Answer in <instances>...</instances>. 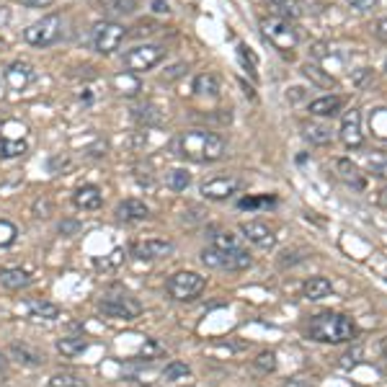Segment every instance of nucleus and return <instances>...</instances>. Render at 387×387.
<instances>
[{"label": "nucleus", "instance_id": "f257e3e1", "mask_svg": "<svg viewBox=\"0 0 387 387\" xmlns=\"http://www.w3.org/2000/svg\"><path fill=\"white\" fill-rule=\"evenodd\" d=\"M228 150V145L219 135L207 132V129H189L178 137L176 152L191 163H217Z\"/></svg>", "mask_w": 387, "mask_h": 387}, {"label": "nucleus", "instance_id": "f03ea898", "mask_svg": "<svg viewBox=\"0 0 387 387\" xmlns=\"http://www.w3.org/2000/svg\"><path fill=\"white\" fill-rule=\"evenodd\" d=\"M307 336L318 344H349L356 336V323L349 315H341V312H318L310 318Z\"/></svg>", "mask_w": 387, "mask_h": 387}, {"label": "nucleus", "instance_id": "7ed1b4c3", "mask_svg": "<svg viewBox=\"0 0 387 387\" xmlns=\"http://www.w3.org/2000/svg\"><path fill=\"white\" fill-rule=\"evenodd\" d=\"M202 263L207 269L217 271H245L251 269V253L240 248V251H219V248H204L202 251Z\"/></svg>", "mask_w": 387, "mask_h": 387}, {"label": "nucleus", "instance_id": "20e7f679", "mask_svg": "<svg viewBox=\"0 0 387 387\" xmlns=\"http://www.w3.org/2000/svg\"><path fill=\"white\" fill-rule=\"evenodd\" d=\"M166 289L176 302H191L207 289V277L196 271H178L166 282Z\"/></svg>", "mask_w": 387, "mask_h": 387}, {"label": "nucleus", "instance_id": "39448f33", "mask_svg": "<svg viewBox=\"0 0 387 387\" xmlns=\"http://www.w3.org/2000/svg\"><path fill=\"white\" fill-rule=\"evenodd\" d=\"M62 36V16L59 13H50V16L39 18L36 24H31L24 31V39L36 50H44V47H52Z\"/></svg>", "mask_w": 387, "mask_h": 387}, {"label": "nucleus", "instance_id": "423d86ee", "mask_svg": "<svg viewBox=\"0 0 387 387\" xmlns=\"http://www.w3.org/2000/svg\"><path fill=\"white\" fill-rule=\"evenodd\" d=\"M261 31L279 52H289L300 44V34H297L295 24H292V21H284V18H277V16L263 18Z\"/></svg>", "mask_w": 387, "mask_h": 387}, {"label": "nucleus", "instance_id": "0eeeda50", "mask_svg": "<svg viewBox=\"0 0 387 387\" xmlns=\"http://www.w3.org/2000/svg\"><path fill=\"white\" fill-rule=\"evenodd\" d=\"M163 59H166V47H160V44H137L124 54V68L129 73L140 75V73H147L155 65H160Z\"/></svg>", "mask_w": 387, "mask_h": 387}, {"label": "nucleus", "instance_id": "6e6552de", "mask_svg": "<svg viewBox=\"0 0 387 387\" xmlns=\"http://www.w3.org/2000/svg\"><path fill=\"white\" fill-rule=\"evenodd\" d=\"M126 39V29L117 21H98L93 26V50L101 54H114Z\"/></svg>", "mask_w": 387, "mask_h": 387}, {"label": "nucleus", "instance_id": "1a4fd4ad", "mask_svg": "<svg viewBox=\"0 0 387 387\" xmlns=\"http://www.w3.org/2000/svg\"><path fill=\"white\" fill-rule=\"evenodd\" d=\"M103 315H109V318H117V320H135L143 315V305L137 302L135 297L129 295H109L103 297L101 302H98Z\"/></svg>", "mask_w": 387, "mask_h": 387}, {"label": "nucleus", "instance_id": "9d476101", "mask_svg": "<svg viewBox=\"0 0 387 387\" xmlns=\"http://www.w3.org/2000/svg\"><path fill=\"white\" fill-rule=\"evenodd\" d=\"M243 189V181L238 176H214L210 181H204L202 184V196L204 199H210V202H225L230 199L233 194H238Z\"/></svg>", "mask_w": 387, "mask_h": 387}, {"label": "nucleus", "instance_id": "9b49d317", "mask_svg": "<svg viewBox=\"0 0 387 387\" xmlns=\"http://www.w3.org/2000/svg\"><path fill=\"white\" fill-rule=\"evenodd\" d=\"M338 137L349 150H359L364 145V132H362V111L349 109L341 117V126H338Z\"/></svg>", "mask_w": 387, "mask_h": 387}, {"label": "nucleus", "instance_id": "f8f14e48", "mask_svg": "<svg viewBox=\"0 0 387 387\" xmlns=\"http://www.w3.org/2000/svg\"><path fill=\"white\" fill-rule=\"evenodd\" d=\"M176 251V245L166 240V238H147V240H137L132 245V256L140 261H158V258H168Z\"/></svg>", "mask_w": 387, "mask_h": 387}, {"label": "nucleus", "instance_id": "ddd939ff", "mask_svg": "<svg viewBox=\"0 0 387 387\" xmlns=\"http://www.w3.org/2000/svg\"><path fill=\"white\" fill-rule=\"evenodd\" d=\"M240 233L248 243H253L256 248H263V251H269L277 245V235H274V230L269 225H263V222H243L240 225Z\"/></svg>", "mask_w": 387, "mask_h": 387}, {"label": "nucleus", "instance_id": "4468645a", "mask_svg": "<svg viewBox=\"0 0 387 387\" xmlns=\"http://www.w3.org/2000/svg\"><path fill=\"white\" fill-rule=\"evenodd\" d=\"M307 111H310V117L333 119L344 111V98L341 96H320V98L307 103Z\"/></svg>", "mask_w": 387, "mask_h": 387}, {"label": "nucleus", "instance_id": "2eb2a0df", "mask_svg": "<svg viewBox=\"0 0 387 387\" xmlns=\"http://www.w3.org/2000/svg\"><path fill=\"white\" fill-rule=\"evenodd\" d=\"M6 83L13 88V91H26L29 85L34 83V68L29 62H13L6 70Z\"/></svg>", "mask_w": 387, "mask_h": 387}, {"label": "nucleus", "instance_id": "dca6fc26", "mask_svg": "<svg viewBox=\"0 0 387 387\" xmlns=\"http://www.w3.org/2000/svg\"><path fill=\"white\" fill-rule=\"evenodd\" d=\"M73 204H75L78 210H83V212H93V210H98L103 204V194L98 186H80L75 194H73Z\"/></svg>", "mask_w": 387, "mask_h": 387}, {"label": "nucleus", "instance_id": "f3484780", "mask_svg": "<svg viewBox=\"0 0 387 387\" xmlns=\"http://www.w3.org/2000/svg\"><path fill=\"white\" fill-rule=\"evenodd\" d=\"M336 173H338V178H341L344 184L351 186V189H359V191H362L364 186H367V176H364L362 170H359V166L351 163L349 158L336 160Z\"/></svg>", "mask_w": 387, "mask_h": 387}, {"label": "nucleus", "instance_id": "a211bd4d", "mask_svg": "<svg viewBox=\"0 0 387 387\" xmlns=\"http://www.w3.org/2000/svg\"><path fill=\"white\" fill-rule=\"evenodd\" d=\"M117 217L122 222H143V219L150 217V207L140 199H124L117 207Z\"/></svg>", "mask_w": 387, "mask_h": 387}, {"label": "nucleus", "instance_id": "6ab92c4d", "mask_svg": "<svg viewBox=\"0 0 387 387\" xmlns=\"http://www.w3.org/2000/svg\"><path fill=\"white\" fill-rule=\"evenodd\" d=\"M302 295H305V300L318 302V300H326V297L333 295V284H330L328 277H310L302 284Z\"/></svg>", "mask_w": 387, "mask_h": 387}, {"label": "nucleus", "instance_id": "aec40b11", "mask_svg": "<svg viewBox=\"0 0 387 387\" xmlns=\"http://www.w3.org/2000/svg\"><path fill=\"white\" fill-rule=\"evenodd\" d=\"M0 284L10 289V292H18V289H26V286L31 284V274L26 269H18V266L0 269Z\"/></svg>", "mask_w": 387, "mask_h": 387}, {"label": "nucleus", "instance_id": "412c9836", "mask_svg": "<svg viewBox=\"0 0 387 387\" xmlns=\"http://www.w3.org/2000/svg\"><path fill=\"white\" fill-rule=\"evenodd\" d=\"M302 137L310 145H318V147L333 143V132H330V126L323 124V122H310V124H305L302 126Z\"/></svg>", "mask_w": 387, "mask_h": 387}, {"label": "nucleus", "instance_id": "4be33fe9", "mask_svg": "<svg viewBox=\"0 0 387 387\" xmlns=\"http://www.w3.org/2000/svg\"><path fill=\"white\" fill-rule=\"evenodd\" d=\"M114 88H117L122 96H137V93L143 91V80L137 78V73H119V75H114Z\"/></svg>", "mask_w": 387, "mask_h": 387}, {"label": "nucleus", "instance_id": "5701e85b", "mask_svg": "<svg viewBox=\"0 0 387 387\" xmlns=\"http://www.w3.org/2000/svg\"><path fill=\"white\" fill-rule=\"evenodd\" d=\"M88 349V341L83 336H65L57 341V351L65 356V359H75Z\"/></svg>", "mask_w": 387, "mask_h": 387}, {"label": "nucleus", "instance_id": "b1692460", "mask_svg": "<svg viewBox=\"0 0 387 387\" xmlns=\"http://www.w3.org/2000/svg\"><path fill=\"white\" fill-rule=\"evenodd\" d=\"M274 16L284 18V21H295L305 13L302 3L300 0H274Z\"/></svg>", "mask_w": 387, "mask_h": 387}, {"label": "nucleus", "instance_id": "393cba45", "mask_svg": "<svg viewBox=\"0 0 387 387\" xmlns=\"http://www.w3.org/2000/svg\"><path fill=\"white\" fill-rule=\"evenodd\" d=\"M302 73H305V78H310V83L320 85V88H330V85L336 83L333 75H330V70L320 68L318 62H307V65L302 68Z\"/></svg>", "mask_w": 387, "mask_h": 387}, {"label": "nucleus", "instance_id": "a878e982", "mask_svg": "<svg viewBox=\"0 0 387 387\" xmlns=\"http://www.w3.org/2000/svg\"><path fill=\"white\" fill-rule=\"evenodd\" d=\"M194 91L199 93V96H210V98H217L219 96V80L217 75H212V73H202V75L194 78Z\"/></svg>", "mask_w": 387, "mask_h": 387}, {"label": "nucleus", "instance_id": "bb28decb", "mask_svg": "<svg viewBox=\"0 0 387 387\" xmlns=\"http://www.w3.org/2000/svg\"><path fill=\"white\" fill-rule=\"evenodd\" d=\"M10 353H13V359L18 364H26V367H42L44 364V356L34 349H29V346H18L13 344L10 346Z\"/></svg>", "mask_w": 387, "mask_h": 387}, {"label": "nucleus", "instance_id": "cd10ccee", "mask_svg": "<svg viewBox=\"0 0 387 387\" xmlns=\"http://www.w3.org/2000/svg\"><path fill=\"white\" fill-rule=\"evenodd\" d=\"M166 186H168L170 191H186L189 186H191V173L184 168H173L166 173Z\"/></svg>", "mask_w": 387, "mask_h": 387}, {"label": "nucleus", "instance_id": "c85d7f7f", "mask_svg": "<svg viewBox=\"0 0 387 387\" xmlns=\"http://www.w3.org/2000/svg\"><path fill=\"white\" fill-rule=\"evenodd\" d=\"M29 150V145L24 140H8V137H0V160H10L18 158Z\"/></svg>", "mask_w": 387, "mask_h": 387}, {"label": "nucleus", "instance_id": "c756f323", "mask_svg": "<svg viewBox=\"0 0 387 387\" xmlns=\"http://www.w3.org/2000/svg\"><path fill=\"white\" fill-rule=\"evenodd\" d=\"M212 248H219V251H240V248H245L243 240L235 235V233H217V235L212 238Z\"/></svg>", "mask_w": 387, "mask_h": 387}, {"label": "nucleus", "instance_id": "7c9ffc66", "mask_svg": "<svg viewBox=\"0 0 387 387\" xmlns=\"http://www.w3.org/2000/svg\"><path fill=\"white\" fill-rule=\"evenodd\" d=\"M191 374V367L186 362H170L166 370H163V379L166 382H181V379H186Z\"/></svg>", "mask_w": 387, "mask_h": 387}, {"label": "nucleus", "instance_id": "2f4dec72", "mask_svg": "<svg viewBox=\"0 0 387 387\" xmlns=\"http://www.w3.org/2000/svg\"><path fill=\"white\" fill-rule=\"evenodd\" d=\"M29 310H31V318H36V320H57L59 318V307L54 302H34Z\"/></svg>", "mask_w": 387, "mask_h": 387}, {"label": "nucleus", "instance_id": "473e14b6", "mask_svg": "<svg viewBox=\"0 0 387 387\" xmlns=\"http://www.w3.org/2000/svg\"><path fill=\"white\" fill-rule=\"evenodd\" d=\"M18 238V228L10 222V219H0V248H8V245L16 243Z\"/></svg>", "mask_w": 387, "mask_h": 387}, {"label": "nucleus", "instance_id": "72a5a7b5", "mask_svg": "<svg viewBox=\"0 0 387 387\" xmlns=\"http://www.w3.org/2000/svg\"><path fill=\"white\" fill-rule=\"evenodd\" d=\"M50 387H85V382L78 374H70V372H62V374H54L50 379Z\"/></svg>", "mask_w": 387, "mask_h": 387}, {"label": "nucleus", "instance_id": "f704fd0d", "mask_svg": "<svg viewBox=\"0 0 387 387\" xmlns=\"http://www.w3.org/2000/svg\"><path fill=\"white\" fill-rule=\"evenodd\" d=\"M135 117L140 119V122H145V124H160V119H163V114H160L152 103H147V106H140V109H135Z\"/></svg>", "mask_w": 387, "mask_h": 387}, {"label": "nucleus", "instance_id": "c9c22d12", "mask_svg": "<svg viewBox=\"0 0 387 387\" xmlns=\"http://www.w3.org/2000/svg\"><path fill=\"white\" fill-rule=\"evenodd\" d=\"M163 353H166V349H163L155 338H145V346L140 349V356H145L147 362H152V359H160Z\"/></svg>", "mask_w": 387, "mask_h": 387}, {"label": "nucleus", "instance_id": "e433bc0d", "mask_svg": "<svg viewBox=\"0 0 387 387\" xmlns=\"http://www.w3.org/2000/svg\"><path fill=\"white\" fill-rule=\"evenodd\" d=\"M253 364H256V370H261V372H274L277 370V353L261 351L256 359H253Z\"/></svg>", "mask_w": 387, "mask_h": 387}, {"label": "nucleus", "instance_id": "4c0bfd02", "mask_svg": "<svg viewBox=\"0 0 387 387\" xmlns=\"http://www.w3.org/2000/svg\"><path fill=\"white\" fill-rule=\"evenodd\" d=\"M362 356H364V349H362V346H359V344L351 346V349H349V351H346L344 356H341V367H346V370H353L356 364L362 362Z\"/></svg>", "mask_w": 387, "mask_h": 387}, {"label": "nucleus", "instance_id": "58836bf2", "mask_svg": "<svg viewBox=\"0 0 387 387\" xmlns=\"http://www.w3.org/2000/svg\"><path fill=\"white\" fill-rule=\"evenodd\" d=\"M370 170L374 176L387 178V155H374V158H370Z\"/></svg>", "mask_w": 387, "mask_h": 387}, {"label": "nucleus", "instance_id": "ea45409f", "mask_svg": "<svg viewBox=\"0 0 387 387\" xmlns=\"http://www.w3.org/2000/svg\"><path fill=\"white\" fill-rule=\"evenodd\" d=\"M140 0H111V10H119V13H135Z\"/></svg>", "mask_w": 387, "mask_h": 387}, {"label": "nucleus", "instance_id": "a19ab883", "mask_svg": "<svg viewBox=\"0 0 387 387\" xmlns=\"http://www.w3.org/2000/svg\"><path fill=\"white\" fill-rule=\"evenodd\" d=\"M372 34L377 36L379 42H385V44H387V16L377 18V21L372 24Z\"/></svg>", "mask_w": 387, "mask_h": 387}, {"label": "nucleus", "instance_id": "79ce46f5", "mask_svg": "<svg viewBox=\"0 0 387 387\" xmlns=\"http://www.w3.org/2000/svg\"><path fill=\"white\" fill-rule=\"evenodd\" d=\"M349 6H351L353 10H359V13H364V10H374L377 8L379 0H346Z\"/></svg>", "mask_w": 387, "mask_h": 387}, {"label": "nucleus", "instance_id": "37998d69", "mask_svg": "<svg viewBox=\"0 0 387 387\" xmlns=\"http://www.w3.org/2000/svg\"><path fill=\"white\" fill-rule=\"evenodd\" d=\"M184 70H186V65H184V62H178V65H170V68H168V73H163V80H173V78L184 75Z\"/></svg>", "mask_w": 387, "mask_h": 387}, {"label": "nucleus", "instance_id": "c03bdc74", "mask_svg": "<svg viewBox=\"0 0 387 387\" xmlns=\"http://www.w3.org/2000/svg\"><path fill=\"white\" fill-rule=\"evenodd\" d=\"M54 0H21V6L26 8H50Z\"/></svg>", "mask_w": 387, "mask_h": 387}, {"label": "nucleus", "instance_id": "a18cd8bd", "mask_svg": "<svg viewBox=\"0 0 387 387\" xmlns=\"http://www.w3.org/2000/svg\"><path fill=\"white\" fill-rule=\"evenodd\" d=\"M152 13H160V16L166 13V16H168V13H170V6L166 3V0H152Z\"/></svg>", "mask_w": 387, "mask_h": 387}, {"label": "nucleus", "instance_id": "49530a36", "mask_svg": "<svg viewBox=\"0 0 387 387\" xmlns=\"http://www.w3.org/2000/svg\"><path fill=\"white\" fill-rule=\"evenodd\" d=\"M78 230V222H65V225H59V233L62 235H68V233H75Z\"/></svg>", "mask_w": 387, "mask_h": 387}, {"label": "nucleus", "instance_id": "de8ad7c7", "mask_svg": "<svg viewBox=\"0 0 387 387\" xmlns=\"http://www.w3.org/2000/svg\"><path fill=\"white\" fill-rule=\"evenodd\" d=\"M377 204L382 207V210H387V186L385 189H379V194H377Z\"/></svg>", "mask_w": 387, "mask_h": 387}, {"label": "nucleus", "instance_id": "09e8293b", "mask_svg": "<svg viewBox=\"0 0 387 387\" xmlns=\"http://www.w3.org/2000/svg\"><path fill=\"white\" fill-rule=\"evenodd\" d=\"M286 387H312L310 382H305V379H289V382H286Z\"/></svg>", "mask_w": 387, "mask_h": 387}, {"label": "nucleus", "instance_id": "8fccbe9b", "mask_svg": "<svg viewBox=\"0 0 387 387\" xmlns=\"http://www.w3.org/2000/svg\"><path fill=\"white\" fill-rule=\"evenodd\" d=\"M8 18H10L8 8H6V6H0V26L6 24V21H8Z\"/></svg>", "mask_w": 387, "mask_h": 387}, {"label": "nucleus", "instance_id": "3c124183", "mask_svg": "<svg viewBox=\"0 0 387 387\" xmlns=\"http://www.w3.org/2000/svg\"><path fill=\"white\" fill-rule=\"evenodd\" d=\"M379 351H382V356L387 359V338H382V344H379Z\"/></svg>", "mask_w": 387, "mask_h": 387}, {"label": "nucleus", "instance_id": "603ef678", "mask_svg": "<svg viewBox=\"0 0 387 387\" xmlns=\"http://www.w3.org/2000/svg\"><path fill=\"white\" fill-rule=\"evenodd\" d=\"M6 364H8V359H6L3 353H0V372H6Z\"/></svg>", "mask_w": 387, "mask_h": 387}, {"label": "nucleus", "instance_id": "864d4df0", "mask_svg": "<svg viewBox=\"0 0 387 387\" xmlns=\"http://www.w3.org/2000/svg\"><path fill=\"white\" fill-rule=\"evenodd\" d=\"M3 47H6V44H3V39H0V52H3Z\"/></svg>", "mask_w": 387, "mask_h": 387}, {"label": "nucleus", "instance_id": "5fc2aeb1", "mask_svg": "<svg viewBox=\"0 0 387 387\" xmlns=\"http://www.w3.org/2000/svg\"><path fill=\"white\" fill-rule=\"evenodd\" d=\"M385 70H387V57H385Z\"/></svg>", "mask_w": 387, "mask_h": 387}]
</instances>
